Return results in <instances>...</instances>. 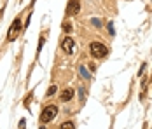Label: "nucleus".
Wrapping results in <instances>:
<instances>
[{"label":"nucleus","mask_w":152,"mask_h":129,"mask_svg":"<svg viewBox=\"0 0 152 129\" xmlns=\"http://www.w3.org/2000/svg\"><path fill=\"white\" fill-rule=\"evenodd\" d=\"M56 114H58V106H56V105H49V106H46V108L42 110V114H40V122H42V124L51 122V120L56 117Z\"/></svg>","instance_id":"nucleus-1"},{"label":"nucleus","mask_w":152,"mask_h":129,"mask_svg":"<svg viewBox=\"0 0 152 129\" xmlns=\"http://www.w3.org/2000/svg\"><path fill=\"white\" fill-rule=\"evenodd\" d=\"M89 51H91V56L93 58H105L107 54H108L107 45H103L102 42H91V45H89Z\"/></svg>","instance_id":"nucleus-2"},{"label":"nucleus","mask_w":152,"mask_h":129,"mask_svg":"<svg viewBox=\"0 0 152 129\" xmlns=\"http://www.w3.org/2000/svg\"><path fill=\"white\" fill-rule=\"evenodd\" d=\"M19 30H21V21L16 17L14 21H12V25H11V28H9V33H7V40H9V42H12L16 37H18Z\"/></svg>","instance_id":"nucleus-3"},{"label":"nucleus","mask_w":152,"mask_h":129,"mask_svg":"<svg viewBox=\"0 0 152 129\" xmlns=\"http://www.w3.org/2000/svg\"><path fill=\"white\" fill-rule=\"evenodd\" d=\"M79 11H80V2L79 0H70L68 5H66V14L75 16V14H79Z\"/></svg>","instance_id":"nucleus-4"},{"label":"nucleus","mask_w":152,"mask_h":129,"mask_svg":"<svg viewBox=\"0 0 152 129\" xmlns=\"http://www.w3.org/2000/svg\"><path fill=\"white\" fill-rule=\"evenodd\" d=\"M61 47H63V51H65V52L72 54V52L75 51V42H74V39H70V37L63 39V42H61Z\"/></svg>","instance_id":"nucleus-5"},{"label":"nucleus","mask_w":152,"mask_h":129,"mask_svg":"<svg viewBox=\"0 0 152 129\" xmlns=\"http://www.w3.org/2000/svg\"><path fill=\"white\" fill-rule=\"evenodd\" d=\"M72 98H74V91H72V89H65V91L61 93V96H60L61 101H70Z\"/></svg>","instance_id":"nucleus-6"},{"label":"nucleus","mask_w":152,"mask_h":129,"mask_svg":"<svg viewBox=\"0 0 152 129\" xmlns=\"http://www.w3.org/2000/svg\"><path fill=\"white\" fill-rule=\"evenodd\" d=\"M56 91H58V87H56V86H51L49 89H47L46 96H49V98H51V96H54V94H56Z\"/></svg>","instance_id":"nucleus-7"},{"label":"nucleus","mask_w":152,"mask_h":129,"mask_svg":"<svg viewBox=\"0 0 152 129\" xmlns=\"http://www.w3.org/2000/svg\"><path fill=\"white\" fill-rule=\"evenodd\" d=\"M74 122H65V124H61V129H74Z\"/></svg>","instance_id":"nucleus-8"},{"label":"nucleus","mask_w":152,"mask_h":129,"mask_svg":"<svg viewBox=\"0 0 152 129\" xmlns=\"http://www.w3.org/2000/svg\"><path fill=\"white\" fill-rule=\"evenodd\" d=\"M44 42H46V39H44V37H40V40H39V49H37L39 52H40V49H42V45H44ZM39 52H37V54H39Z\"/></svg>","instance_id":"nucleus-9"},{"label":"nucleus","mask_w":152,"mask_h":129,"mask_svg":"<svg viewBox=\"0 0 152 129\" xmlns=\"http://www.w3.org/2000/svg\"><path fill=\"white\" fill-rule=\"evenodd\" d=\"M63 30L65 31H72V25L70 23H63Z\"/></svg>","instance_id":"nucleus-10"},{"label":"nucleus","mask_w":152,"mask_h":129,"mask_svg":"<svg viewBox=\"0 0 152 129\" xmlns=\"http://www.w3.org/2000/svg\"><path fill=\"white\" fill-rule=\"evenodd\" d=\"M80 73H82V75L86 77V79H89V73H88V70H86L84 66H80Z\"/></svg>","instance_id":"nucleus-11"},{"label":"nucleus","mask_w":152,"mask_h":129,"mask_svg":"<svg viewBox=\"0 0 152 129\" xmlns=\"http://www.w3.org/2000/svg\"><path fill=\"white\" fill-rule=\"evenodd\" d=\"M31 103V96H28V98H26V100H25V105H26V106H28V105H30Z\"/></svg>","instance_id":"nucleus-12"}]
</instances>
